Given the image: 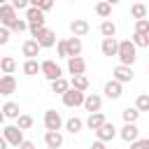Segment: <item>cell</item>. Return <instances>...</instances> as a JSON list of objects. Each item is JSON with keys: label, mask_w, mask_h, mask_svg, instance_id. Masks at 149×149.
Instances as JSON below:
<instances>
[{"label": "cell", "mask_w": 149, "mask_h": 149, "mask_svg": "<svg viewBox=\"0 0 149 149\" xmlns=\"http://www.w3.org/2000/svg\"><path fill=\"white\" fill-rule=\"evenodd\" d=\"M116 56H119V65H126V68H133V63H135V58H137V49L133 47V42L130 40H121L119 42V47H116Z\"/></svg>", "instance_id": "1"}, {"label": "cell", "mask_w": 149, "mask_h": 149, "mask_svg": "<svg viewBox=\"0 0 149 149\" xmlns=\"http://www.w3.org/2000/svg\"><path fill=\"white\" fill-rule=\"evenodd\" d=\"M33 40L37 42V47L40 49H49V47H54L56 44V33L51 30V28H42V30H37L35 35H33Z\"/></svg>", "instance_id": "2"}, {"label": "cell", "mask_w": 149, "mask_h": 149, "mask_svg": "<svg viewBox=\"0 0 149 149\" xmlns=\"http://www.w3.org/2000/svg\"><path fill=\"white\" fill-rule=\"evenodd\" d=\"M44 128H47L49 133H61V128H63V116H61V112L47 109V112H44Z\"/></svg>", "instance_id": "3"}, {"label": "cell", "mask_w": 149, "mask_h": 149, "mask_svg": "<svg viewBox=\"0 0 149 149\" xmlns=\"http://www.w3.org/2000/svg\"><path fill=\"white\" fill-rule=\"evenodd\" d=\"M40 72H42L49 81H56V79L63 77V70H61V65H58L56 61H42V63H40Z\"/></svg>", "instance_id": "4"}, {"label": "cell", "mask_w": 149, "mask_h": 149, "mask_svg": "<svg viewBox=\"0 0 149 149\" xmlns=\"http://www.w3.org/2000/svg\"><path fill=\"white\" fill-rule=\"evenodd\" d=\"M2 137H5L7 147H9V144H12V147H19V144L23 142V130H19L16 126H5V128H2Z\"/></svg>", "instance_id": "5"}, {"label": "cell", "mask_w": 149, "mask_h": 149, "mask_svg": "<svg viewBox=\"0 0 149 149\" xmlns=\"http://www.w3.org/2000/svg\"><path fill=\"white\" fill-rule=\"evenodd\" d=\"M84 95H86V93H81V91L68 88L61 98H63V105H65V107H81V105H84Z\"/></svg>", "instance_id": "6"}, {"label": "cell", "mask_w": 149, "mask_h": 149, "mask_svg": "<svg viewBox=\"0 0 149 149\" xmlns=\"http://www.w3.org/2000/svg\"><path fill=\"white\" fill-rule=\"evenodd\" d=\"M133 77H135L133 68H126V65H116V68L112 70V79H114V81H119L121 86H123V84H128V81H133Z\"/></svg>", "instance_id": "7"}, {"label": "cell", "mask_w": 149, "mask_h": 149, "mask_svg": "<svg viewBox=\"0 0 149 149\" xmlns=\"http://www.w3.org/2000/svg\"><path fill=\"white\" fill-rule=\"evenodd\" d=\"M84 109H86L88 114L100 112V109H102V98H100L98 93H88V95H84Z\"/></svg>", "instance_id": "8"}, {"label": "cell", "mask_w": 149, "mask_h": 149, "mask_svg": "<svg viewBox=\"0 0 149 149\" xmlns=\"http://www.w3.org/2000/svg\"><path fill=\"white\" fill-rule=\"evenodd\" d=\"M95 137H98V142H109V140H114V137H116V128H114V123L105 121V123L95 130Z\"/></svg>", "instance_id": "9"}, {"label": "cell", "mask_w": 149, "mask_h": 149, "mask_svg": "<svg viewBox=\"0 0 149 149\" xmlns=\"http://www.w3.org/2000/svg\"><path fill=\"white\" fill-rule=\"evenodd\" d=\"M14 19H16V9H14L9 2H0V26L7 28Z\"/></svg>", "instance_id": "10"}, {"label": "cell", "mask_w": 149, "mask_h": 149, "mask_svg": "<svg viewBox=\"0 0 149 149\" xmlns=\"http://www.w3.org/2000/svg\"><path fill=\"white\" fill-rule=\"evenodd\" d=\"M88 30H91V26H88V21L86 19H74L72 23H70V33H72V37H84V35H88Z\"/></svg>", "instance_id": "11"}, {"label": "cell", "mask_w": 149, "mask_h": 149, "mask_svg": "<svg viewBox=\"0 0 149 149\" xmlns=\"http://www.w3.org/2000/svg\"><path fill=\"white\" fill-rule=\"evenodd\" d=\"M23 19H26V23H35V26H40V28H44V21H47L44 14H42L37 7H30V5H28V9H26V16H23Z\"/></svg>", "instance_id": "12"}, {"label": "cell", "mask_w": 149, "mask_h": 149, "mask_svg": "<svg viewBox=\"0 0 149 149\" xmlns=\"http://www.w3.org/2000/svg\"><path fill=\"white\" fill-rule=\"evenodd\" d=\"M14 91H16L14 74H0V95H12Z\"/></svg>", "instance_id": "13"}, {"label": "cell", "mask_w": 149, "mask_h": 149, "mask_svg": "<svg viewBox=\"0 0 149 149\" xmlns=\"http://www.w3.org/2000/svg\"><path fill=\"white\" fill-rule=\"evenodd\" d=\"M81 40L79 37H68L65 40V54H68V58H74V56H81Z\"/></svg>", "instance_id": "14"}, {"label": "cell", "mask_w": 149, "mask_h": 149, "mask_svg": "<svg viewBox=\"0 0 149 149\" xmlns=\"http://www.w3.org/2000/svg\"><path fill=\"white\" fill-rule=\"evenodd\" d=\"M21 51H23V56H26V61H35V56H40V47H37V42L30 37V40H26L23 44H21Z\"/></svg>", "instance_id": "15"}, {"label": "cell", "mask_w": 149, "mask_h": 149, "mask_svg": "<svg viewBox=\"0 0 149 149\" xmlns=\"http://www.w3.org/2000/svg\"><path fill=\"white\" fill-rule=\"evenodd\" d=\"M68 72L74 77V74H84L86 72V61L81 56H74V58H68Z\"/></svg>", "instance_id": "16"}, {"label": "cell", "mask_w": 149, "mask_h": 149, "mask_svg": "<svg viewBox=\"0 0 149 149\" xmlns=\"http://www.w3.org/2000/svg\"><path fill=\"white\" fill-rule=\"evenodd\" d=\"M119 135H121L123 142H135V140L140 137V128H137L135 123H123V128L119 130Z\"/></svg>", "instance_id": "17"}, {"label": "cell", "mask_w": 149, "mask_h": 149, "mask_svg": "<svg viewBox=\"0 0 149 149\" xmlns=\"http://www.w3.org/2000/svg\"><path fill=\"white\" fill-rule=\"evenodd\" d=\"M102 93L109 98V100H116V98H121V93H123V86L119 84V81H114V79H109L107 84H105V88H102Z\"/></svg>", "instance_id": "18"}, {"label": "cell", "mask_w": 149, "mask_h": 149, "mask_svg": "<svg viewBox=\"0 0 149 149\" xmlns=\"http://www.w3.org/2000/svg\"><path fill=\"white\" fill-rule=\"evenodd\" d=\"M2 116L5 119H19V114H21V107H19V102H14V100H7L5 105H2Z\"/></svg>", "instance_id": "19"}, {"label": "cell", "mask_w": 149, "mask_h": 149, "mask_svg": "<svg viewBox=\"0 0 149 149\" xmlns=\"http://www.w3.org/2000/svg\"><path fill=\"white\" fill-rule=\"evenodd\" d=\"M44 144L49 149H61L63 147V133H44Z\"/></svg>", "instance_id": "20"}, {"label": "cell", "mask_w": 149, "mask_h": 149, "mask_svg": "<svg viewBox=\"0 0 149 149\" xmlns=\"http://www.w3.org/2000/svg\"><path fill=\"white\" fill-rule=\"evenodd\" d=\"M68 84H70V88L81 91V93H84V91L88 88V77H86V74H74V77H72Z\"/></svg>", "instance_id": "21"}, {"label": "cell", "mask_w": 149, "mask_h": 149, "mask_svg": "<svg viewBox=\"0 0 149 149\" xmlns=\"http://www.w3.org/2000/svg\"><path fill=\"white\" fill-rule=\"evenodd\" d=\"M102 123H105V114H102V112L88 114V119L84 121V126H88V130H98V128H100Z\"/></svg>", "instance_id": "22"}, {"label": "cell", "mask_w": 149, "mask_h": 149, "mask_svg": "<svg viewBox=\"0 0 149 149\" xmlns=\"http://www.w3.org/2000/svg\"><path fill=\"white\" fill-rule=\"evenodd\" d=\"M100 35H102V40L114 37V35H116V23H114V21H109V19H105V21L100 23Z\"/></svg>", "instance_id": "23"}, {"label": "cell", "mask_w": 149, "mask_h": 149, "mask_svg": "<svg viewBox=\"0 0 149 149\" xmlns=\"http://www.w3.org/2000/svg\"><path fill=\"white\" fill-rule=\"evenodd\" d=\"M116 47H119V40H116V37L102 40V44H100V49H102L105 56H116Z\"/></svg>", "instance_id": "24"}, {"label": "cell", "mask_w": 149, "mask_h": 149, "mask_svg": "<svg viewBox=\"0 0 149 149\" xmlns=\"http://www.w3.org/2000/svg\"><path fill=\"white\" fill-rule=\"evenodd\" d=\"M63 126H65V130H68V133L77 135V133H81V128H84V121H81L79 116H72V119H68Z\"/></svg>", "instance_id": "25"}, {"label": "cell", "mask_w": 149, "mask_h": 149, "mask_svg": "<svg viewBox=\"0 0 149 149\" xmlns=\"http://www.w3.org/2000/svg\"><path fill=\"white\" fill-rule=\"evenodd\" d=\"M16 70V61L12 56H2L0 58V74H12Z\"/></svg>", "instance_id": "26"}, {"label": "cell", "mask_w": 149, "mask_h": 149, "mask_svg": "<svg viewBox=\"0 0 149 149\" xmlns=\"http://www.w3.org/2000/svg\"><path fill=\"white\" fill-rule=\"evenodd\" d=\"M130 16H133L135 21H140V19H147V5H142V2H135V5L130 7Z\"/></svg>", "instance_id": "27"}, {"label": "cell", "mask_w": 149, "mask_h": 149, "mask_svg": "<svg viewBox=\"0 0 149 149\" xmlns=\"http://www.w3.org/2000/svg\"><path fill=\"white\" fill-rule=\"evenodd\" d=\"M130 42H133V47L137 49H147L149 47V35H142V33H133V37H130Z\"/></svg>", "instance_id": "28"}, {"label": "cell", "mask_w": 149, "mask_h": 149, "mask_svg": "<svg viewBox=\"0 0 149 149\" xmlns=\"http://www.w3.org/2000/svg\"><path fill=\"white\" fill-rule=\"evenodd\" d=\"M7 30H9V33H23V30H28V23H26V19H19V16H16V19L7 26Z\"/></svg>", "instance_id": "29"}, {"label": "cell", "mask_w": 149, "mask_h": 149, "mask_svg": "<svg viewBox=\"0 0 149 149\" xmlns=\"http://www.w3.org/2000/svg\"><path fill=\"white\" fill-rule=\"evenodd\" d=\"M121 116H123V123H135V121L140 119V112H137L135 107H126V109L121 112Z\"/></svg>", "instance_id": "30"}, {"label": "cell", "mask_w": 149, "mask_h": 149, "mask_svg": "<svg viewBox=\"0 0 149 149\" xmlns=\"http://www.w3.org/2000/svg\"><path fill=\"white\" fill-rule=\"evenodd\" d=\"M95 14H98V16H102V19H107V16L112 14V2H107V0L98 2V5H95Z\"/></svg>", "instance_id": "31"}, {"label": "cell", "mask_w": 149, "mask_h": 149, "mask_svg": "<svg viewBox=\"0 0 149 149\" xmlns=\"http://www.w3.org/2000/svg\"><path fill=\"white\" fill-rule=\"evenodd\" d=\"M68 88H70V84H68V79H63V77H61V79H56V81H51V91H54V93H58V95H63Z\"/></svg>", "instance_id": "32"}, {"label": "cell", "mask_w": 149, "mask_h": 149, "mask_svg": "<svg viewBox=\"0 0 149 149\" xmlns=\"http://www.w3.org/2000/svg\"><path fill=\"white\" fill-rule=\"evenodd\" d=\"M135 109L142 114V112H149V95L147 93H140L137 100H135Z\"/></svg>", "instance_id": "33"}, {"label": "cell", "mask_w": 149, "mask_h": 149, "mask_svg": "<svg viewBox=\"0 0 149 149\" xmlns=\"http://www.w3.org/2000/svg\"><path fill=\"white\" fill-rule=\"evenodd\" d=\"M19 130H28L30 126H33V116L30 114H19V119H16V123H14Z\"/></svg>", "instance_id": "34"}, {"label": "cell", "mask_w": 149, "mask_h": 149, "mask_svg": "<svg viewBox=\"0 0 149 149\" xmlns=\"http://www.w3.org/2000/svg\"><path fill=\"white\" fill-rule=\"evenodd\" d=\"M37 72H40V63H37V61H26V63H23V74L35 77Z\"/></svg>", "instance_id": "35"}, {"label": "cell", "mask_w": 149, "mask_h": 149, "mask_svg": "<svg viewBox=\"0 0 149 149\" xmlns=\"http://www.w3.org/2000/svg\"><path fill=\"white\" fill-rule=\"evenodd\" d=\"M28 5H30V7H37L42 14H44V12H49V9L54 7V2H51V0H30Z\"/></svg>", "instance_id": "36"}, {"label": "cell", "mask_w": 149, "mask_h": 149, "mask_svg": "<svg viewBox=\"0 0 149 149\" xmlns=\"http://www.w3.org/2000/svg\"><path fill=\"white\" fill-rule=\"evenodd\" d=\"M135 33L149 35V19H140V21H135Z\"/></svg>", "instance_id": "37"}, {"label": "cell", "mask_w": 149, "mask_h": 149, "mask_svg": "<svg viewBox=\"0 0 149 149\" xmlns=\"http://www.w3.org/2000/svg\"><path fill=\"white\" fill-rule=\"evenodd\" d=\"M130 149H149V140L147 137H137L135 142H130Z\"/></svg>", "instance_id": "38"}, {"label": "cell", "mask_w": 149, "mask_h": 149, "mask_svg": "<svg viewBox=\"0 0 149 149\" xmlns=\"http://www.w3.org/2000/svg\"><path fill=\"white\" fill-rule=\"evenodd\" d=\"M9 37H12V33H9L7 28H2V26H0V47H5V44L9 42Z\"/></svg>", "instance_id": "39"}, {"label": "cell", "mask_w": 149, "mask_h": 149, "mask_svg": "<svg viewBox=\"0 0 149 149\" xmlns=\"http://www.w3.org/2000/svg\"><path fill=\"white\" fill-rule=\"evenodd\" d=\"M56 51H58V58H68V54H65V40L56 42Z\"/></svg>", "instance_id": "40"}, {"label": "cell", "mask_w": 149, "mask_h": 149, "mask_svg": "<svg viewBox=\"0 0 149 149\" xmlns=\"http://www.w3.org/2000/svg\"><path fill=\"white\" fill-rule=\"evenodd\" d=\"M14 9H28V0H12L9 2Z\"/></svg>", "instance_id": "41"}, {"label": "cell", "mask_w": 149, "mask_h": 149, "mask_svg": "<svg viewBox=\"0 0 149 149\" xmlns=\"http://www.w3.org/2000/svg\"><path fill=\"white\" fill-rule=\"evenodd\" d=\"M19 149H35V142H30V140H23V142L19 144Z\"/></svg>", "instance_id": "42"}, {"label": "cell", "mask_w": 149, "mask_h": 149, "mask_svg": "<svg viewBox=\"0 0 149 149\" xmlns=\"http://www.w3.org/2000/svg\"><path fill=\"white\" fill-rule=\"evenodd\" d=\"M91 149H107V147H105V142H98V140H95V142L91 144Z\"/></svg>", "instance_id": "43"}, {"label": "cell", "mask_w": 149, "mask_h": 149, "mask_svg": "<svg viewBox=\"0 0 149 149\" xmlns=\"http://www.w3.org/2000/svg\"><path fill=\"white\" fill-rule=\"evenodd\" d=\"M0 149H7V142H5V137L0 135Z\"/></svg>", "instance_id": "44"}, {"label": "cell", "mask_w": 149, "mask_h": 149, "mask_svg": "<svg viewBox=\"0 0 149 149\" xmlns=\"http://www.w3.org/2000/svg\"><path fill=\"white\" fill-rule=\"evenodd\" d=\"M2 121H5V116H2V112H0V123H2Z\"/></svg>", "instance_id": "45"}, {"label": "cell", "mask_w": 149, "mask_h": 149, "mask_svg": "<svg viewBox=\"0 0 149 149\" xmlns=\"http://www.w3.org/2000/svg\"><path fill=\"white\" fill-rule=\"evenodd\" d=\"M0 58H2V56H0Z\"/></svg>", "instance_id": "46"}]
</instances>
